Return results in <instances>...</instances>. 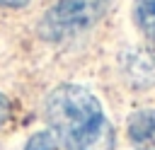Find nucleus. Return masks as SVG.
Here are the masks:
<instances>
[{"mask_svg":"<svg viewBox=\"0 0 155 150\" xmlns=\"http://www.w3.org/2000/svg\"><path fill=\"white\" fill-rule=\"evenodd\" d=\"M48 133L63 150H114V128L99 99L82 85H58L46 97Z\"/></svg>","mask_w":155,"mask_h":150,"instance_id":"nucleus-1","label":"nucleus"},{"mask_svg":"<svg viewBox=\"0 0 155 150\" xmlns=\"http://www.w3.org/2000/svg\"><path fill=\"white\" fill-rule=\"evenodd\" d=\"M109 0H56L39 22V34L44 41H68L92 29L107 12Z\"/></svg>","mask_w":155,"mask_h":150,"instance_id":"nucleus-2","label":"nucleus"},{"mask_svg":"<svg viewBox=\"0 0 155 150\" xmlns=\"http://www.w3.org/2000/svg\"><path fill=\"white\" fill-rule=\"evenodd\" d=\"M121 70L124 77L143 90L155 85V51L153 48H131L121 56Z\"/></svg>","mask_w":155,"mask_h":150,"instance_id":"nucleus-3","label":"nucleus"},{"mask_svg":"<svg viewBox=\"0 0 155 150\" xmlns=\"http://www.w3.org/2000/svg\"><path fill=\"white\" fill-rule=\"evenodd\" d=\"M128 140L136 150H155V109H138L126 123Z\"/></svg>","mask_w":155,"mask_h":150,"instance_id":"nucleus-4","label":"nucleus"},{"mask_svg":"<svg viewBox=\"0 0 155 150\" xmlns=\"http://www.w3.org/2000/svg\"><path fill=\"white\" fill-rule=\"evenodd\" d=\"M133 22L138 31L155 44V0H136L133 2Z\"/></svg>","mask_w":155,"mask_h":150,"instance_id":"nucleus-5","label":"nucleus"},{"mask_svg":"<svg viewBox=\"0 0 155 150\" xmlns=\"http://www.w3.org/2000/svg\"><path fill=\"white\" fill-rule=\"evenodd\" d=\"M24 150H61V148H58L56 138H53L48 131H39V133H34V135L27 140Z\"/></svg>","mask_w":155,"mask_h":150,"instance_id":"nucleus-6","label":"nucleus"},{"mask_svg":"<svg viewBox=\"0 0 155 150\" xmlns=\"http://www.w3.org/2000/svg\"><path fill=\"white\" fill-rule=\"evenodd\" d=\"M10 111H12V106H10V99L5 97V94H0V128L10 121Z\"/></svg>","mask_w":155,"mask_h":150,"instance_id":"nucleus-7","label":"nucleus"},{"mask_svg":"<svg viewBox=\"0 0 155 150\" xmlns=\"http://www.w3.org/2000/svg\"><path fill=\"white\" fill-rule=\"evenodd\" d=\"M29 5V0H0V7H10V10H19Z\"/></svg>","mask_w":155,"mask_h":150,"instance_id":"nucleus-8","label":"nucleus"}]
</instances>
